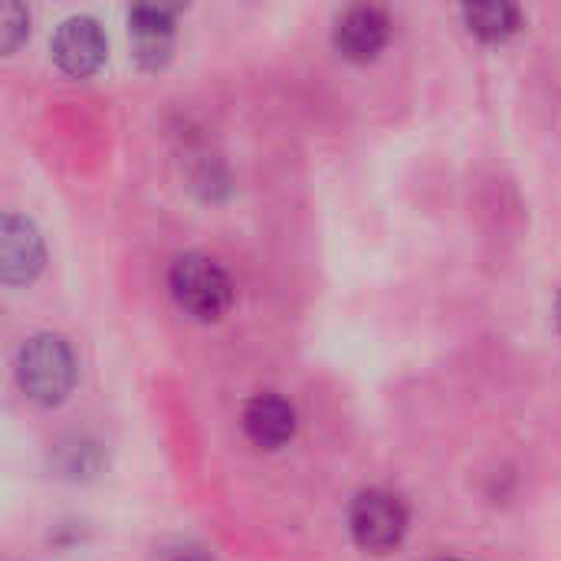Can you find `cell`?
<instances>
[{
  "label": "cell",
  "mask_w": 561,
  "mask_h": 561,
  "mask_svg": "<svg viewBox=\"0 0 561 561\" xmlns=\"http://www.w3.org/2000/svg\"><path fill=\"white\" fill-rule=\"evenodd\" d=\"M16 385L30 401L46 408L66 401L76 385V358L69 345L53 332L33 335L16 355Z\"/></svg>",
  "instance_id": "1"
},
{
  "label": "cell",
  "mask_w": 561,
  "mask_h": 561,
  "mask_svg": "<svg viewBox=\"0 0 561 561\" xmlns=\"http://www.w3.org/2000/svg\"><path fill=\"white\" fill-rule=\"evenodd\" d=\"M174 302L201 322H214L230 309L233 286L224 266L204 253H184L174 260L171 276H168Z\"/></svg>",
  "instance_id": "2"
},
{
  "label": "cell",
  "mask_w": 561,
  "mask_h": 561,
  "mask_svg": "<svg viewBox=\"0 0 561 561\" xmlns=\"http://www.w3.org/2000/svg\"><path fill=\"white\" fill-rule=\"evenodd\" d=\"M408 510L394 493L385 490H365L355 496L348 510V529L358 549L385 556L394 552L408 536Z\"/></svg>",
  "instance_id": "3"
},
{
  "label": "cell",
  "mask_w": 561,
  "mask_h": 561,
  "mask_svg": "<svg viewBox=\"0 0 561 561\" xmlns=\"http://www.w3.org/2000/svg\"><path fill=\"white\" fill-rule=\"evenodd\" d=\"M43 260L46 253L39 230L20 214H7L0 224V279L7 286L33 283L43 270Z\"/></svg>",
  "instance_id": "4"
},
{
  "label": "cell",
  "mask_w": 561,
  "mask_h": 561,
  "mask_svg": "<svg viewBox=\"0 0 561 561\" xmlns=\"http://www.w3.org/2000/svg\"><path fill=\"white\" fill-rule=\"evenodd\" d=\"M105 33L92 16H69L53 36V59L69 76H92L105 59Z\"/></svg>",
  "instance_id": "5"
},
{
  "label": "cell",
  "mask_w": 561,
  "mask_h": 561,
  "mask_svg": "<svg viewBox=\"0 0 561 561\" xmlns=\"http://www.w3.org/2000/svg\"><path fill=\"white\" fill-rule=\"evenodd\" d=\"M181 7L174 3H138L128 13V30L135 36V59L145 69H158L171 56L174 16Z\"/></svg>",
  "instance_id": "6"
},
{
  "label": "cell",
  "mask_w": 561,
  "mask_h": 561,
  "mask_svg": "<svg viewBox=\"0 0 561 561\" xmlns=\"http://www.w3.org/2000/svg\"><path fill=\"white\" fill-rule=\"evenodd\" d=\"M391 36V20L381 7H352L335 23V49L352 62L375 59Z\"/></svg>",
  "instance_id": "7"
},
{
  "label": "cell",
  "mask_w": 561,
  "mask_h": 561,
  "mask_svg": "<svg viewBox=\"0 0 561 561\" xmlns=\"http://www.w3.org/2000/svg\"><path fill=\"white\" fill-rule=\"evenodd\" d=\"M247 437L263 450H279L296 434V408L279 394H256L243 411Z\"/></svg>",
  "instance_id": "8"
},
{
  "label": "cell",
  "mask_w": 561,
  "mask_h": 561,
  "mask_svg": "<svg viewBox=\"0 0 561 561\" xmlns=\"http://www.w3.org/2000/svg\"><path fill=\"white\" fill-rule=\"evenodd\" d=\"M463 20L470 33L490 43H500L519 30V10L513 3H470L463 7Z\"/></svg>",
  "instance_id": "9"
},
{
  "label": "cell",
  "mask_w": 561,
  "mask_h": 561,
  "mask_svg": "<svg viewBox=\"0 0 561 561\" xmlns=\"http://www.w3.org/2000/svg\"><path fill=\"white\" fill-rule=\"evenodd\" d=\"M30 30V13L20 3H3L0 7V49L13 53Z\"/></svg>",
  "instance_id": "10"
},
{
  "label": "cell",
  "mask_w": 561,
  "mask_h": 561,
  "mask_svg": "<svg viewBox=\"0 0 561 561\" xmlns=\"http://www.w3.org/2000/svg\"><path fill=\"white\" fill-rule=\"evenodd\" d=\"M559 322H561V299H559Z\"/></svg>",
  "instance_id": "11"
}]
</instances>
